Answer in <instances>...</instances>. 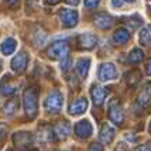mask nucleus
I'll use <instances>...</instances> for the list:
<instances>
[{
	"instance_id": "obj_3",
	"label": "nucleus",
	"mask_w": 151,
	"mask_h": 151,
	"mask_svg": "<svg viewBox=\"0 0 151 151\" xmlns=\"http://www.w3.org/2000/svg\"><path fill=\"white\" fill-rule=\"evenodd\" d=\"M64 103V96L59 91H52L50 92V95L47 96V99L44 100V109L48 113H59L61 107Z\"/></svg>"
},
{
	"instance_id": "obj_39",
	"label": "nucleus",
	"mask_w": 151,
	"mask_h": 151,
	"mask_svg": "<svg viewBox=\"0 0 151 151\" xmlns=\"http://www.w3.org/2000/svg\"><path fill=\"white\" fill-rule=\"evenodd\" d=\"M31 151H37V150H31Z\"/></svg>"
},
{
	"instance_id": "obj_26",
	"label": "nucleus",
	"mask_w": 151,
	"mask_h": 151,
	"mask_svg": "<svg viewBox=\"0 0 151 151\" xmlns=\"http://www.w3.org/2000/svg\"><path fill=\"white\" fill-rule=\"evenodd\" d=\"M143 58H144L143 51H141V50H138V48H134V50H132L130 54H129V57H127V62H129V64H138Z\"/></svg>"
},
{
	"instance_id": "obj_5",
	"label": "nucleus",
	"mask_w": 151,
	"mask_h": 151,
	"mask_svg": "<svg viewBox=\"0 0 151 151\" xmlns=\"http://www.w3.org/2000/svg\"><path fill=\"white\" fill-rule=\"evenodd\" d=\"M58 17L61 20V23L65 27L71 28V27H75L78 24V19L79 14L76 10H69V9H61L58 12Z\"/></svg>"
},
{
	"instance_id": "obj_4",
	"label": "nucleus",
	"mask_w": 151,
	"mask_h": 151,
	"mask_svg": "<svg viewBox=\"0 0 151 151\" xmlns=\"http://www.w3.org/2000/svg\"><path fill=\"white\" fill-rule=\"evenodd\" d=\"M107 110H109V119L112 120L114 124L122 126L123 124V120H124V113H123V109H122V105L117 99H112L109 102V106H107Z\"/></svg>"
},
{
	"instance_id": "obj_33",
	"label": "nucleus",
	"mask_w": 151,
	"mask_h": 151,
	"mask_svg": "<svg viewBox=\"0 0 151 151\" xmlns=\"http://www.w3.org/2000/svg\"><path fill=\"white\" fill-rule=\"evenodd\" d=\"M145 72H147V75H150L151 76V58L147 61V64H145Z\"/></svg>"
},
{
	"instance_id": "obj_14",
	"label": "nucleus",
	"mask_w": 151,
	"mask_h": 151,
	"mask_svg": "<svg viewBox=\"0 0 151 151\" xmlns=\"http://www.w3.org/2000/svg\"><path fill=\"white\" fill-rule=\"evenodd\" d=\"M137 103L141 109L144 107H148L151 105V82L145 83L141 89V92L138 93V98H137Z\"/></svg>"
},
{
	"instance_id": "obj_24",
	"label": "nucleus",
	"mask_w": 151,
	"mask_h": 151,
	"mask_svg": "<svg viewBox=\"0 0 151 151\" xmlns=\"http://www.w3.org/2000/svg\"><path fill=\"white\" fill-rule=\"evenodd\" d=\"M124 76H126L127 85L129 86H136L138 82H140V79H141V72H140L138 69H132L130 72L126 73Z\"/></svg>"
},
{
	"instance_id": "obj_21",
	"label": "nucleus",
	"mask_w": 151,
	"mask_h": 151,
	"mask_svg": "<svg viewBox=\"0 0 151 151\" xmlns=\"http://www.w3.org/2000/svg\"><path fill=\"white\" fill-rule=\"evenodd\" d=\"M16 47H17V42L14 38H6L3 41V44L0 45V51L3 55H12V54L16 51Z\"/></svg>"
},
{
	"instance_id": "obj_9",
	"label": "nucleus",
	"mask_w": 151,
	"mask_h": 151,
	"mask_svg": "<svg viewBox=\"0 0 151 151\" xmlns=\"http://www.w3.org/2000/svg\"><path fill=\"white\" fill-rule=\"evenodd\" d=\"M27 64H28V55L24 51H21V52H19L12 59V69L20 75V73H23L26 71Z\"/></svg>"
},
{
	"instance_id": "obj_28",
	"label": "nucleus",
	"mask_w": 151,
	"mask_h": 151,
	"mask_svg": "<svg viewBox=\"0 0 151 151\" xmlns=\"http://www.w3.org/2000/svg\"><path fill=\"white\" fill-rule=\"evenodd\" d=\"M6 136H7V126L3 124V123H0V147H1V144L4 143Z\"/></svg>"
},
{
	"instance_id": "obj_1",
	"label": "nucleus",
	"mask_w": 151,
	"mask_h": 151,
	"mask_svg": "<svg viewBox=\"0 0 151 151\" xmlns=\"http://www.w3.org/2000/svg\"><path fill=\"white\" fill-rule=\"evenodd\" d=\"M38 89L37 86H28L23 92V103H24V110H26L27 117L30 120L35 119L38 112Z\"/></svg>"
},
{
	"instance_id": "obj_40",
	"label": "nucleus",
	"mask_w": 151,
	"mask_h": 151,
	"mask_svg": "<svg viewBox=\"0 0 151 151\" xmlns=\"http://www.w3.org/2000/svg\"><path fill=\"white\" fill-rule=\"evenodd\" d=\"M54 151H59V150H54Z\"/></svg>"
},
{
	"instance_id": "obj_19",
	"label": "nucleus",
	"mask_w": 151,
	"mask_h": 151,
	"mask_svg": "<svg viewBox=\"0 0 151 151\" xmlns=\"http://www.w3.org/2000/svg\"><path fill=\"white\" fill-rule=\"evenodd\" d=\"M130 37H132V33H130L127 28H124V27H119L117 30L113 33V41H114L116 44H119V45L126 44V42L130 40Z\"/></svg>"
},
{
	"instance_id": "obj_2",
	"label": "nucleus",
	"mask_w": 151,
	"mask_h": 151,
	"mask_svg": "<svg viewBox=\"0 0 151 151\" xmlns=\"http://www.w3.org/2000/svg\"><path fill=\"white\" fill-rule=\"evenodd\" d=\"M47 55L51 59H59L64 62L69 59V44L65 41H55L47 50Z\"/></svg>"
},
{
	"instance_id": "obj_27",
	"label": "nucleus",
	"mask_w": 151,
	"mask_h": 151,
	"mask_svg": "<svg viewBox=\"0 0 151 151\" xmlns=\"http://www.w3.org/2000/svg\"><path fill=\"white\" fill-rule=\"evenodd\" d=\"M33 35L35 37V40H34V45H42L44 42H45V40H47V34L40 28V27H37V30L33 33Z\"/></svg>"
},
{
	"instance_id": "obj_34",
	"label": "nucleus",
	"mask_w": 151,
	"mask_h": 151,
	"mask_svg": "<svg viewBox=\"0 0 151 151\" xmlns=\"http://www.w3.org/2000/svg\"><path fill=\"white\" fill-rule=\"evenodd\" d=\"M68 4H71V6H78V3H79V0H65Z\"/></svg>"
},
{
	"instance_id": "obj_25",
	"label": "nucleus",
	"mask_w": 151,
	"mask_h": 151,
	"mask_svg": "<svg viewBox=\"0 0 151 151\" xmlns=\"http://www.w3.org/2000/svg\"><path fill=\"white\" fill-rule=\"evenodd\" d=\"M140 44L144 47H150L151 45V26L144 27L141 31H140Z\"/></svg>"
},
{
	"instance_id": "obj_31",
	"label": "nucleus",
	"mask_w": 151,
	"mask_h": 151,
	"mask_svg": "<svg viewBox=\"0 0 151 151\" xmlns=\"http://www.w3.org/2000/svg\"><path fill=\"white\" fill-rule=\"evenodd\" d=\"M136 151H151V143L148 141V143H145L143 145H138L136 148Z\"/></svg>"
},
{
	"instance_id": "obj_37",
	"label": "nucleus",
	"mask_w": 151,
	"mask_h": 151,
	"mask_svg": "<svg viewBox=\"0 0 151 151\" xmlns=\"http://www.w3.org/2000/svg\"><path fill=\"white\" fill-rule=\"evenodd\" d=\"M148 130H150V133H151V122H150V127H148Z\"/></svg>"
},
{
	"instance_id": "obj_23",
	"label": "nucleus",
	"mask_w": 151,
	"mask_h": 151,
	"mask_svg": "<svg viewBox=\"0 0 151 151\" xmlns=\"http://www.w3.org/2000/svg\"><path fill=\"white\" fill-rule=\"evenodd\" d=\"M19 99L17 98H12L9 99L6 102V105L3 106V112H4V114H7V116H12L13 113H16L17 110H19Z\"/></svg>"
},
{
	"instance_id": "obj_32",
	"label": "nucleus",
	"mask_w": 151,
	"mask_h": 151,
	"mask_svg": "<svg viewBox=\"0 0 151 151\" xmlns=\"http://www.w3.org/2000/svg\"><path fill=\"white\" fill-rule=\"evenodd\" d=\"M88 151H103V147L99 144V143H93V144H91Z\"/></svg>"
},
{
	"instance_id": "obj_20",
	"label": "nucleus",
	"mask_w": 151,
	"mask_h": 151,
	"mask_svg": "<svg viewBox=\"0 0 151 151\" xmlns=\"http://www.w3.org/2000/svg\"><path fill=\"white\" fill-rule=\"evenodd\" d=\"M89 66H91V59L89 58H81L76 61V72L81 76V79H83L88 76V72H89Z\"/></svg>"
},
{
	"instance_id": "obj_12",
	"label": "nucleus",
	"mask_w": 151,
	"mask_h": 151,
	"mask_svg": "<svg viewBox=\"0 0 151 151\" xmlns=\"http://www.w3.org/2000/svg\"><path fill=\"white\" fill-rule=\"evenodd\" d=\"M93 23H95L100 30H109V28L113 26L114 19H113L110 14L102 12V13H96L93 16Z\"/></svg>"
},
{
	"instance_id": "obj_38",
	"label": "nucleus",
	"mask_w": 151,
	"mask_h": 151,
	"mask_svg": "<svg viewBox=\"0 0 151 151\" xmlns=\"http://www.w3.org/2000/svg\"><path fill=\"white\" fill-rule=\"evenodd\" d=\"M0 69H1V62H0Z\"/></svg>"
},
{
	"instance_id": "obj_15",
	"label": "nucleus",
	"mask_w": 151,
	"mask_h": 151,
	"mask_svg": "<svg viewBox=\"0 0 151 151\" xmlns=\"http://www.w3.org/2000/svg\"><path fill=\"white\" fill-rule=\"evenodd\" d=\"M88 109V100L86 98H79L76 100H73L72 103L69 105V113L72 116H79L82 113H85V110Z\"/></svg>"
},
{
	"instance_id": "obj_10",
	"label": "nucleus",
	"mask_w": 151,
	"mask_h": 151,
	"mask_svg": "<svg viewBox=\"0 0 151 151\" xmlns=\"http://www.w3.org/2000/svg\"><path fill=\"white\" fill-rule=\"evenodd\" d=\"M107 93H109L107 88H103V86L96 85V83H93L92 88H91V96H92L93 103H95L96 106L103 105V102H105Z\"/></svg>"
},
{
	"instance_id": "obj_29",
	"label": "nucleus",
	"mask_w": 151,
	"mask_h": 151,
	"mask_svg": "<svg viewBox=\"0 0 151 151\" xmlns=\"http://www.w3.org/2000/svg\"><path fill=\"white\" fill-rule=\"evenodd\" d=\"M136 0H112V6L113 7H122L124 4H129V3H134Z\"/></svg>"
},
{
	"instance_id": "obj_35",
	"label": "nucleus",
	"mask_w": 151,
	"mask_h": 151,
	"mask_svg": "<svg viewBox=\"0 0 151 151\" xmlns=\"http://www.w3.org/2000/svg\"><path fill=\"white\" fill-rule=\"evenodd\" d=\"M44 1H45L47 4H51V6H52V4H57V3H59L61 0H44Z\"/></svg>"
},
{
	"instance_id": "obj_36",
	"label": "nucleus",
	"mask_w": 151,
	"mask_h": 151,
	"mask_svg": "<svg viewBox=\"0 0 151 151\" xmlns=\"http://www.w3.org/2000/svg\"><path fill=\"white\" fill-rule=\"evenodd\" d=\"M4 1H7V3H9V4H14V3H16V1H17V0H4Z\"/></svg>"
},
{
	"instance_id": "obj_6",
	"label": "nucleus",
	"mask_w": 151,
	"mask_h": 151,
	"mask_svg": "<svg viewBox=\"0 0 151 151\" xmlns=\"http://www.w3.org/2000/svg\"><path fill=\"white\" fill-rule=\"evenodd\" d=\"M98 78L100 82H107V81H113L117 78V71L116 66L112 62H105L99 66L98 71Z\"/></svg>"
},
{
	"instance_id": "obj_18",
	"label": "nucleus",
	"mask_w": 151,
	"mask_h": 151,
	"mask_svg": "<svg viewBox=\"0 0 151 151\" xmlns=\"http://www.w3.org/2000/svg\"><path fill=\"white\" fill-rule=\"evenodd\" d=\"M114 129H113L110 124H105L102 126V129H100V133H99V138H100V141L102 143H105V144H110L113 141V138H114Z\"/></svg>"
},
{
	"instance_id": "obj_13",
	"label": "nucleus",
	"mask_w": 151,
	"mask_h": 151,
	"mask_svg": "<svg viewBox=\"0 0 151 151\" xmlns=\"http://www.w3.org/2000/svg\"><path fill=\"white\" fill-rule=\"evenodd\" d=\"M52 129H54V136H55V138H58V140H65L71 134V124L66 120L57 123Z\"/></svg>"
},
{
	"instance_id": "obj_11",
	"label": "nucleus",
	"mask_w": 151,
	"mask_h": 151,
	"mask_svg": "<svg viewBox=\"0 0 151 151\" xmlns=\"http://www.w3.org/2000/svg\"><path fill=\"white\" fill-rule=\"evenodd\" d=\"M93 133V127L89 120H81L75 124V134L79 138H89Z\"/></svg>"
},
{
	"instance_id": "obj_17",
	"label": "nucleus",
	"mask_w": 151,
	"mask_h": 151,
	"mask_svg": "<svg viewBox=\"0 0 151 151\" xmlns=\"http://www.w3.org/2000/svg\"><path fill=\"white\" fill-rule=\"evenodd\" d=\"M55 140V136H54V129L48 124H42L38 129V141L40 143H51Z\"/></svg>"
},
{
	"instance_id": "obj_8",
	"label": "nucleus",
	"mask_w": 151,
	"mask_h": 151,
	"mask_svg": "<svg viewBox=\"0 0 151 151\" xmlns=\"http://www.w3.org/2000/svg\"><path fill=\"white\" fill-rule=\"evenodd\" d=\"M14 145L20 150H27L30 148V145L33 144V136L27 132H19L13 134Z\"/></svg>"
},
{
	"instance_id": "obj_30",
	"label": "nucleus",
	"mask_w": 151,
	"mask_h": 151,
	"mask_svg": "<svg viewBox=\"0 0 151 151\" xmlns=\"http://www.w3.org/2000/svg\"><path fill=\"white\" fill-rule=\"evenodd\" d=\"M100 3V0H85V6L88 9H95Z\"/></svg>"
},
{
	"instance_id": "obj_7",
	"label": "nucleus",
	"mask_w": 151,
	"mask_h": 151,
	"mask_svg": "<svg viewBox=\"0 0 151 151\" xmlns=\"http://www.w3.org/2000/svg\"><path fill=\"white\" fill-rule=\"evenodd\" d=\"M98 42L96 35L92 33H85L76 37V47L79 50H92Z\"/></svg>"
},
{
	"instance_id": "obj_16",
	"label": "nucleus",
	"mask_w": 151,
	"mask_h": 151,
	"mask_svg": "<svg viewBox=\"0 0 151 151\" xmlns=\"http://www.w3.org/2000/svg\"><path fill=\"white\" fill-rule=\"evenodd\" d=\"M17 91V83L12 81V76L10 75H6L3 81L0 82V92L3 93L4 96H10L13 95L14 92Z\"/></svg>"
},
{
	"instance_id": "obj_22",
	"label": "nucleus",
	"mask_w": 151,
	"mask_h": 151,
	"mask_svg": "<svg viewBox=\"0 0 151 151\" xmlns=\"http://www.w3.org/2000/svg\"><path fill=\"white\" fill-rule=\"evenodd\" d=\"M122 21L124 23L126 26H129L130 30H137L138 27L143 24V19L138 14H133L130 17H124V19H122Z\"/></svg>"
}]
</instances>
